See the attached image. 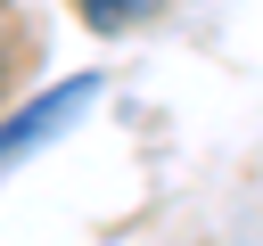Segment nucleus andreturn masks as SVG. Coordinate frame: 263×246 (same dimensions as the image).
I'll list each match as a JSON object with an SVG mask.
<instances>
[{
    "label": "nucleus",
    "instance_id": "obj_1",
    "mask_svg": "<svg viewBox=\"0 0 263 246\" xmlns=\"http://www.w3.org/2000/svg\"><path fill=\"white\" fill-rule=\"evenodd\" d=\"M99 90H107L99 74H66V82H49L41 98H25V107L8 115V131H0V156H8V164H25V156H33V148H49V139H58V131H66V123H74V115L99 98Z\"/></svg>",
    "mask_w": 263,
    "mask_h": 246
},
{
    "label": "nucleus",
    "instance_id": "obj_2",
    "mask_svg": "<svg viewBox=\"0 0 263 246\" xmlns=\"http://www.w3.org/2000/svg\"><path fill=\"white\" fill-rule=\"evenodd\" d=\"M164 0H74V16L90 25V33H132V25H148Z\"/></svg>",
    "mask_w": 263,
    "mask_h": 246
}]
</instances>
